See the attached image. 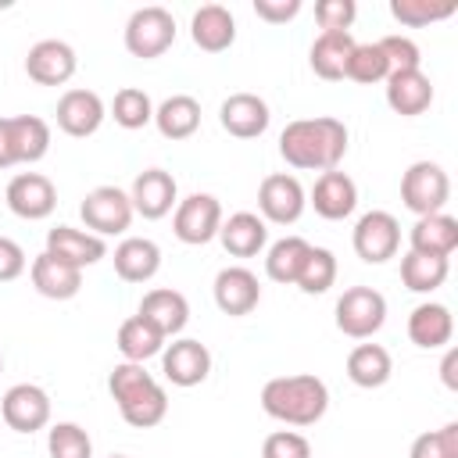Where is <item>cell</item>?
Returning a JSON list of instances; mask_svg holds the SVG:
<instances>
[{
    "label": "cell",
    "mask_w": 458,
    "mask_h": 458,
    "mask_svg": "<svg viewBox=\"0 0 458 458\" xmlns=\"http://www.w3.org/2000/svg\"><path fill=\"white\" fill-rule=\"evenodd\" d=\"M261 408H265V415H272L286 426H315L329 408V390L311 372L276 376L261 386Z\"/></svg>",
    "instance_id": "cell-2"
},
{
    "label": "cell",
    "mask_w": 458,
    "mask_h": 458,
    "mask_svg": "<svg viewBox=\"0 0 458 458\" xmlns=\"http://www.w3.org/2000/svg\"><path fill=\"white\" fill-rule=\"evenodd\" d=\"M447 272H451L447 258H429V254H415V250H408L401 258V283L411 293H433L437 286H444Z\"/></svg>",
    "instance_id": "cell-34"
},
{
    "label": "cell",
    "mask_w": 458,
    "mask_h": 458,
    "mask_svg": "<svg viewBox=\"0 0 458 458\" xmlns=\"http://www.w3.org/2000/svg\"><path fill=\"white\" fill-rule=\"evenodd\" d=\"M254 14L268 25H283L301 14V0H254Z\"/></svg>",
    "instance_id": "cell-46"
},
{
    "label": "cell",
    "mask_w": 458,
    "mask_h": 458,
    "mask_svg": "<svg viewBox=\"0 0 458 458\" xmlns=\"http://www.w3.org/2000/svg\"><path fill=\"white\" fill-rule=\"evenodd\" d=\"M386 75H390V61L379 50V43H354V50L347 57V68H344V79L372 86V82H386Z\"/></svg>",
    "instance_id": "cell-36"
},
{
    "label": "cell",
    "mask_w": 458,
    "mask_h": 458,
    "mask_svg": "<svg viewBox=\"0 0 458 458\" xmlns=\"http://www.w3.org/2000/svg\"><path fill=\"white\" fill-rule=\"evenodd\" d=\"M161 372L168 383L175 386H197L208 379L211 372V351L200 344V340H172L165 351H161Z\"/></svg>",
    "instance_id": "cell-12"
},
{
    "label": "cell",
    "mask_w": 458,
    "mask_h": 458,
    "mask_svg": "<svg viewBox=\"0 0 458 458\" xmlns=\"http://www.w3.org/2000/svg\"><path fill=\"white\" fill-rule=\"evenodd\" d=\"M18 165L14 161V150H11V132H7V118H0V168H11Z\"/></svg>",
    "instance_id": "cell-48"
},
{
    "label": "cell",
    "mask_w": 458,
    "mask_h": 458,
    "mask_svg": "<svg viewBox=\"0 0 458 458\" xmlns=\"http://www.w3.org/2000/svg\"><path fill=\"white\" fill-rule=\"evenodd\" d=\"M79 215H82L86 229L104 240V236L125 233L136 211H132V200H129L125 190H118V186H97V190H89L86 200L79 204Z\"/></svg>",
    "instance_id": "cell-6"
},
{
    "label": "cell",
    "mask_w": 458,
    "mask_h": 458,
    "mask_svg": "<svg viewBox=\"0 0 458 458\" xmlns=\"http://www.w3.org/2000/svg\"><path fill=\"white\" fill-rule=\"evenodd\" d=\"M354 254L369 265H383L397 254L401 247V222L390 215V211H365L354 225Z\"/></svg>",
    "instance_id": "cell-8"
},
{
    "label": "cell",
    "mask_w": 458,
    "mask_h": 458,
    "mask_svg": "<svg viewBox=\"0 0 458 458\" xmlns=\"http://www.w3.org/2000/svg\"><path fill=\"white\" fill-rule=\"evenodd\" d=\"M308 204L315 208V215H322L329 222H340L358 208V186H354V179L347 172H336V168L322 172L315 179V186H311V200Z\"/></svg>",
    "instance_id": "cell-18"
},
{
    "label": "cell",
    "mask_w": 458,
    "mask_h": 458,
    "mask_svg": "<svg viewBox=\"0 0 458 458\" xmlns=\"http://www.w3.org/2000/svg\"><path fill=\"white\" fill-rule=\"evenodd\" d=\"M279 154L304 172H333L347 154V125L340 118H297L279 132Z\"/></svg>",
    "instance_id": "cell-1"
},
{
    "label": "cell",
    "mask_w": 458,
    "mask_h": 458,
    "mask_svg": "<svg viewBox=\"0 0 458 458\" xmlns=\"http://www.w3.org/2000/svg\"><path fill=\"white\" fill-rule=\"evenodd\" d=\"M408 243L415 254H429V258H451L454 247H458V218L437 211V215H422L411 233H408Z\"/></svg>",
    "instance_id": "cell-24"
},
{
    "label": "cell",
    "mask_w": 458,
    "mask_h": 458,
    "mask_svg": "<svg viewBox=\"0 0 458 458\" xmlns=\"http://www.w3.org/2000/svg\"><path fill=\"white\" fill-rule=\"evenodd\" d=\"M154 125L165 140H190L200 129V104L190 93H175L154 107Z\"/></svg>",
    "instance_id": "cell-28"
},
{
    "label": "cell",
    "mask_w": 458,
    "mask_h": 458,
    "mask_svg": "<svg viewBox=\"0 0 458 458\" xmlns=\"http://www.w3.org/2000/svg\"><path fill=\"white\" fill-rule=\"evenodd\" d=\"M75 50L64 39H39L25 57V72L39 86H64L75 75Z\"/></svg>",
    "instance_id": "cell-13"
},
{
    "label": "cell",
    "mask_w": 458,
    "mask_h": 458,
    "mask_svg": "<svg viewBox=\"0 0 458 458\" xmlns=\"http://www.w3.org/2000/svg\"><path fill=\"white\" fill-rule=\"evenodd\" d=\"M304 204H308V197H304V186L297 182V175L272 172L258 186V208H261V218L265 222L293 225L304 215Z\"/></svg>",
    "instance_id": "cell-9"
},
{
    "label": "cell",
    "mask_w": 458,
    "mask_h": 458,
    "mask_svg": "<svg viewBox=\"0 0 458 458\" xmlns=\"http://www.w3.org/2000/svg\"><path fill=\"white\" fill-rule=\"evenodd\" d=\"M107 107L104 100L93 93V89H68L61 100H57V129L82 140V136H93L104 122Z\"/></svg>",
    "instance_id": "cell-17"
},
{
    "label": "cell",
    "mask_w": 458,
    "mask_h": 458,
    "mask_svg": "<svg viewBox=\"0 0 458 458\" xmlns=\"http://www.w3.org/2000/svg\"><path fill=\"white\" fill-rule=\"evenodd\" d=\"M50 458H93V440L79 422H57L47 433Z\"/></svg>",
    "instance_id": "cell-40"
},
{
    "label": "cell",
    "mask_w": 458,
    "mask_h": 458,
    "mask_svg": "<svg viewBox=\"0 0 458 458\" xmlns=\"http://www.w3.org/2000/svg\"><path fill=\"white\" fill-rule=\"evenodd\" d=\"M175 179H172V172H165V168H147V172H140L136 179H132V190H129V200H132V211L136 215H143V218H165L168 211H172V204H179L175 200Z\"/></svg>",
    "instance_id": "cell-16"
},
{
    "label": "cell",
    "mask_w": 458,
    "mask_h": 458,
    "mask_svg": "<svg viewBox=\"0 0 458 458\" xmlns=\"http://www.w3.org/2000/svg\"><path fill=\"white\" fill-rule=\"evenodd\" d=\"M308 250H311V243H308L304 236H283V240H276V243L268 247V254H265V272H268V279H272V283H283V286H286V283H297Z\"/></svg>",
    "instance_id": "cell-33"
},
{
    "label": "cell",
    "mask_w": 458,
    "mask_h": 458,
    "mask_svg": "<svg viewBox=\"0 0 458 458\" xmlns=\"http://www.w3.org/2000/svg\"><path fill=\"white\" fill-rule=\"evenodd\" d=\"M136 315H143V318H147L154 329H161V333H165V340H168V336L182 333V326L190 322V301H186L179 290L157 286V290L143 293V301H140V311H136Z\"/></svg>",
    "instance_id": "cell-23"
},
{
    "label": "cell",
    "mask_w": 458,
    "mask_h": 458,
    "mask_svg": "<svg viewBox=\"0 0 458 458\" xmlns=\"http://www.w3.org/2000/svg\"><path fill=\"white\" fill-rule=\"evenodd\" d=\"M354 50V36L351 32H318V39L311 43V72L326 82H336L344 79V68H347V57Z\"/></svg>",
    "instance_id": "cell-29"
},
{
    "label": "cell",
    "mask_w": 458,
    "mask_h": 458,
    "mask_svg": "<svg viewBox=\"0 0 458 458\" xmlns=\"http://www.w3.org/2000/svg\"><path fill=\"white\" fill-rule=\"evenodd\" d=\"M358 18V4L354 0H318L315 4V21L322 25V32H347Z\"/></svg>",
    "instance_id": "cell-43"
},
{
    "label": "cell",
    "mask_w": 458,
    "mask_h": 458,
    "mask_svg": "<svg viewBox=\"0 0 458 458\" xmlns=\"http://www.w3.org/2000/svg\"><path fill=\"white\" fill-rule=\"evenodd\" d=\"M118 411H122V419H125L129 426L150 429V426H157V422L168 415V394H165L161 383H150V386H147L143 394H136L132 401L118 404Z\"/></svg>",
    "instance_id": "cell-35"
},
{
    "label": "cell",
    "mask_w": 458,
    "mask_h": 458,
    "mask_svg": "<svg viewBox=\"0 0 458 458\" xmlns=\"http://www.w3.org/2000/svg\"><path fill=\"white\" fill-rule=\"evenodd\" d=\"M25 272V250L11 236H0V283H11Z\"/></svg>",
    "instance_id": "cell-47"
},
{
    "label": "cell",
    "mask_w": 458,
    "mask_h": 458,
    "mask_svg": "<svg viewBox=\"0 0 458 458\" xmlns=\"http://www.w3.org/2000/svg\"><path fill=\"white\" fill-rule=\"evenodd\" d=\"M458 11L454 0H444V4H433V0H390V14L408 25V29H422V25H433V21H444Z\"/></svg>",
    "instance_id": "cell-37"
},
{
    "label": "cell",
    "mask_w": 458,
    "mask_h": 458,
    "mask_svg": "<svg viewBox=\"0 0 458 458\" xmlns=\"http://www.w3.org/2000/svg\"><path fill=\"white\" fill-rule=\"evenodd\" d=\"M336 283V254L326 247H311L304 258V268L297 276V286L304 293H326Z\"/></svg>",
    "instance_id": "cell-39"
},
{
    "label": "cell",
    "mask_w": 458,
    "mask_h": 458,
    "mask_svg": "<svg viewBox=\"0 0 458 458\" xmlns=\"http://www.w3.org/2000/svg\"><path fill=\"white\" fill-rule=\"evenodd\" d=\"M7 132H11V150L14 161H39L50 150V125L39 114H14L7 118Z\"/></svg>",
    "instance_id": "cell-31"
},
{
    "label": "cell",
    "mask_w": 458,
    "mask_h": 458,
    "mask_svg": "<svg viewBox=\"0 0 458 458\" xmlns=\"http://www.w3.org/2000/svg\"><path fill=\"white\" fill-rule=\"evenodd\" d=\"M454 336V315L447 304H437V301H422L411 308L408 315V340L422 351H437V347H447Z\"/></svg>",
    "instance_id": "cell-19"
},
{
    "label": "cell",
    "mask_w": 458,
    "mask_h": 458,
    "mask_svg": "<svg viewBox=\"0 0 458 458\" xmlns=\"http://www.w3.org/2000/svg\"><path fill=\"white\" fill-rule=\"evenodd\" d=\"M386 104L404 114V118H415L422 114L429 104H433V82L422 68H411V72H390L386 75Z\"/></svg>",
    "instance_id": "cell-22"
},
{
    "label": "cell",
    "mask_w": 458,
    "mask_h": 458,
    "mask_svg": "<svg viewBox=\"0 0 458 458\" xmlns=\"http://www.w3.org/2000/svg\"><path fill=\"white\" fill-rule=\"evenodd\" d=\"M161 268V247L147 236H129L114 247V272L125 283H147Z\"/></svg>",
    "instance_id": "cell-26"
},
{
    "label": "cell",
    "mask_w": 458,
    "mask_h": 458,
    "mask_svg": "<svg viewBox=\"0 0 458 458\" xmlns=\"http://www.w3.org/2000/svg\"><path fill=\"white\" fill-rule=\"evenodd\" d=\"M47 254L75 265V268H86V265H97L104 254H107V243L86 229H75V225H54L47 233Z\"/></svg>",
    "instance_id": "cell-20"
},
{
    "label": "cell",
    "mask_w": 458,
    "mask_h": 458,
    "mask_svg": "<svg viewBox=\"0 0 458 458\" xmlns=\"http://www.w3.org/2000/svg\"><path fill=\"white\" fill-rule=\"evenodd\" d=\"M386 322V297L372 286H351L336 301V329L351 340H369Z\"/></svg>",
    "instance_id": "cell-3"
},
{
    "label": "cell",
    "mask_w": 458,
    "mask_h": 458,
    "mask_svg": "<svg viewBox=\"0 0 458 458\" xmlns=\"http://www.w3.org/2000/svg\"><path fill=\"white\" fill-rule=\"evenodd\" d=\"M111 458H125V454H111Z\"/></svg>",
    "instance_id": "cell-50"
},
{
    "label": "cell",
    "mask_w": 458,
    "mask_h": 458,
    "mask_svg": "<svg viewBox=\"0 0 458 458\" xmlns=\"http://www.w3.org/2000/svg\"><path fill=\"white\" fill-rule=\"evenodd\" d=\"M454 369H458V351H447V354H444V365H440V376H444L447 390H458V376H454Z\"/></svg>",
    "instance_id": "cell-49"
},
{
    "label": "cell",
    "mask_w": 458,
    "mask_h": 458,
    "mask_svg": "<svg viewBox=\"0 0 458 458\" xmlns=\"http://www.w3.org/2000/svg\"><path fill=\"white\" fill-rule=\"evenodd\" d=\"M261 458H311V444H308V437H301L293 429H276L265 437Z\"/></svg>",
    "instance_id": "cell-44"
},
{
    "label": "cell",
    "mask_w": 458,
    "mask_h": 458,
    "mask_svg": "<svg viewBox=\"0 0 458 458\" xmlns=\"http://www.w3.org/2000/svg\"><path fill=\"white\" fill-rule=\"evenodd\" d=\"M172 43H175V18L157 4L132 11V18L125 21V50L132 57H143V61L161 57Z\"/></svg>",
    "instance_id": "cell-4"
},
{
    "label": "cell",
    "mask_w": 458,
    "mask_h": 458,
    "mask_svg": "<svg viewBox=\"0 0 458 458\" xmlns=\"http://www.w3.org/2000/svg\"><path fill=\"white\" fill-rule=\"evenodd\" d=\"M258 301H261V283H258V276L250 268L229 265V268H222L215 276V304L225 315H233V318L250 315L258 308Z\"/></svg>",
    "instance_id": "cell-14"
},
{
    "label": "cell",
    "mask_w": 458,
    "mask_h": 458,
    "mask_svg": "<svg viewBox=\"0 0 458 458\" xmlns=\"http://www.w3.org/2000/svg\"><path fill=\"white\" fill-rule=\"evenodd\" d=\"M118 351H122L125 361H140L143 365L147 358L165 351V333L154 329L143 315H132V318H125L118 326Z\"/></svg>",
    "instance_id": "cell-32"
},
{
    "label": "cell",
    "mask_w": 458,
    "mask_h": 458,
    "mask_svg": "<svg viewBox=\"0 0 458 458\" xmlns=\"http://www.w3.org/2000/svg\"><path fill=\"white\" fill-rule=\"evenodd\" d=\"M150 383H157L140 361H122V365H114L111 369V376H107V390H111V397H114V404H125V401H132L136 394H143Z\"/></svg>",
    "instance_id": "cell-41"
},
{
    "label": "cell",
    "mask_w": 458,
    "mask_h": 458,
    "mask_svg": "<svg viewBox=\"0 0 458 458\" xmlns=\"http://www.w3.org/2000/svg\"><path fill=\"white\" fill-rule=\"evenodd\" d=\"M0 369H4V358H0Z\"/></svg>",
    "instance_id": "cell-51"
},
{
    "label": "cell",
    "mask_w": 458,
    "mask_h": 458,
    "mask_svg": "<svg viewBox=\"0 0 458 458\" xmlns=\"http://www.w3.org/2000/svg\"><path fill=\"white\" fill-rule=\"evenodd\" d=\"M7 208L18 215V218H25V222H39V218H47L54 208H57V190H54V182L47 179V175H39V172H21V175H14L11 182H7Z\"/></svg>",
    "instance_id": "cell-11"
},
{
    "label": "cell",
    "mask_w": 458,
    "mask_h": 458,
    "mask_svg": "<svg viewBox=\"0 0 458 458\" xmlns=\"http://www.w3.org/2000/svg\"><path fill=\"white\" fill-rule=\"evenodd\" d=\"M379 50H383L386 61H390V72L422 68V54H419L415 39H408V36H383V39H379Z\"/></svg>",
    "instance_id": "cell-45"
},
{
    "label": "cell",
    "mask_w": 458,
    "mask_h": 458,
    "mask_svg": "<svg viewBox=\"0 0 458 458\" xmlns=\"http://www.w3.org/2000/svg\"><path fill=\"white\" fill-rule=\"evenodd\" d=\"M408 458H458V422H447L440 429L415 437Z\"/></svg>",
    "instance_id": "cell-42"
},
{
    "label": "cell",
    "mask_w": 458,
    "mask_h": 458,
    "mask_svg": "<svg viewBox=\"0 0 458 458\" xmlns=\"http://www.w3.org/2000/svg\"><path fill=\"white\" fill-rule=\"evenodd\" d=\"M222 229V204L211 193H190L186 200L175 204V218H172V233L190 243L200 247L208 240H215Z\"/></svg>",
    "instance_id": "cell-7"
},
{
    "label": "cell",
    "mask_w": 458,
    "mask_h": 458,
    "mask_svg": "<svg viewBox=\"0 0 458 458\" xmlns=\"http://www.w3.org/2000/svg\"><path fill=\"white\" fill-rule=\"evenodd\" d=\"M218 240H222V247L233 258H254L265 247V240H268V225L254 211H236V215L222 218Z\"/></svg>",
    "instance_id": "cell-27"
},
{
    "label": "cell",
    "mask_w": 458,
    "mask_h": 458,
    "mask_svg": "<svg viewBox=\"0 0 458 458\" xmlns=\"http://www.w3.org/2000/svg\"><path fill=\"white\" fill-rule=\"evenodd\" d=\"M190 36H193V43H197L200 50L222 54V50H229L233 39H236V18H233V11L222 7V4H204V7H197L193 18H190Z\"/></svg>",
    "instance_id": "cell-21"
},
{
    "label": "cell",
    "mask_w": 458,
    "mask_h": 458,
    "mask_svg": "<svg viewBox=\"0 0 458 458\" xmlns=\"http://www.w3.org/2000/svg\"><path fill=\"white\" fill-rule=\"evenodd\" d=\"M394 372V361H390V351L383 344H358L351 354H347V379L354 386H383Z\"/></svg>",
    "instance_id": "cell-30"
},
{
    "label": "cell",
    "mask_w": 458,
    "mask_h": 458,
    "mask_svg": "<svg viewBox=\"0 0 458 458\" xmlns=\"http://www.w3.org/2000/svg\"><path fill=\"white\" fill-rule=\"evenodd\" d=\"M218 122H222V129H225L229 136H236V140H254V136H261V132L268 129L272 114H268V104H265L258 93H233V97L222 100Z\"/></svg>",
    "instance_id": "cell-15"
},
{
    "label": "cell",
    "mask_w": 458,
    "mask_h": 458,
    "mask_svg": "<svg viewBox=\"0 0 458 458\" xmlns=\"http://www.w3.org/2000/svg\"><path fill=\"white\" fill-rule=\"evenodd\" d=\"M447 197H451V179H447V172L437 161H415L401 175V200L419 218L444 211Z\"/></svg>",
    "instance_id": "cell-5"
},
{
    "label": "cell",
    "mask_w": 458,
    "mask_h": 458,
    "mask_svg": "<svg viewBox=\"0 0 458 458\" xmlns=\"http://www.w3.org/2000/svg\"><path fill=\"white\" fill-rule=\"evenodd\" d=\"M32 286L50 301H72L82 290V268H75V265L43 250L32 261Z\"/></svg>",
    "instance_id": "cell-25"
},
{
    "label": "cell",
    "mask_w": 458,
    "mask_h": 458,
    "mask_svg": "<svg viewBox=\"0 0 458 458\" xmlns=\"http://www.w3.org/2000/svg\"><path fill=\"white\" fill-rule=\"evenodd\" d=\"M111 118L122 125V129H143L147 122H154V104L143 89L136 86H125L114 93L111 100Z\"/></svg>",
    "instance_id": "cell-38"
},
{
    "label": "cell",
    "mask_w": 458,
    "mask_h": 458,
    "mask_svg": "<svg viewBox=\"0 0 458 458\" xmlns=\"http://www.w3.org/2000/svg\"><path fill=\"white\" fill-rule=\"evenodd\" d=\"M0 411H4V422L14 433H36L50 422V397L36 383H18L4 394Z\"/></svg>",
    "instance_id": "cell-10"
}]
</instances>
